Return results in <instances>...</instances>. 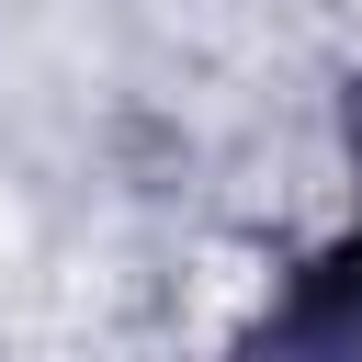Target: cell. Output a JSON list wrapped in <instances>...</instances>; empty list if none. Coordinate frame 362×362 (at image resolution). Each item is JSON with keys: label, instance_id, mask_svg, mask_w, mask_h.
Here are the masks:
<instances>
[{"label": "cell", "instance_id": "6da1fadb", "mask_svg": "<svg viewBox=\"0 0 362 362\" xmlns=\"http://www.w3.org/2000/svg\"><path fill=\"white\" fill-rule=\"evenodd\" d=\"M351 158H362V90H351ZM317 328H362V226L339 249H317L294 305H283V339H317Z\"/></svg>", "mask_w": 362, "mask_h": 362}]
</instances>
